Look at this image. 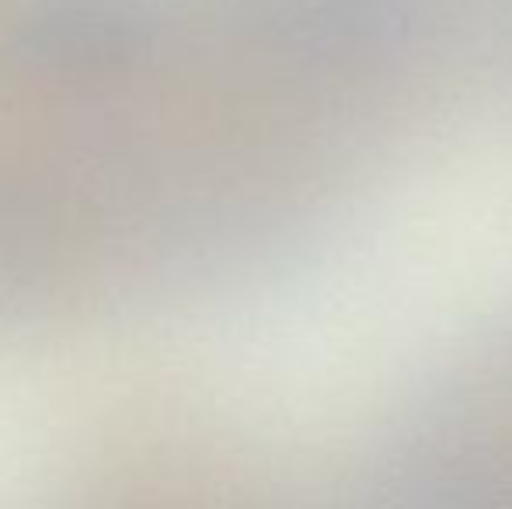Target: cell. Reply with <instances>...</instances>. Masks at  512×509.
<instances>
[{
  "instance_id": "cell-1",
  "label": "cell",
  "mask_w": 512,
  "mask_h": 509,
  "mask_svg": "<svg viewBox=\"0 0 512 509\" xmlns=\"http://www.w3.org/2000/svg\"><path fill=\"white\" fill-rule=\"evenodd\" d=\"M147 0H32L11 28V53L42 74H98L143 53Z\"/></svg>"
}]
</instances>
